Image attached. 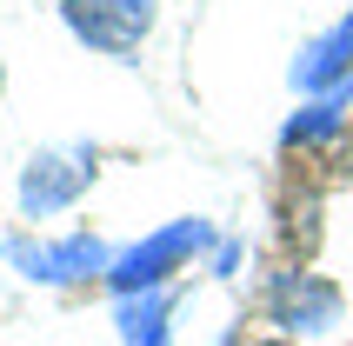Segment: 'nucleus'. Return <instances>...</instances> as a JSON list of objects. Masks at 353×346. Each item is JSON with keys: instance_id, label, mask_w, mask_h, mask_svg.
<instances>
[{"instance_id": "nucleus-1", "label": "nucleus", "mask_w": 353, "mask_h": 346, "mask_svg": "<svg viewBox=\"0 0 353 346\" xmlns=\"http://www.w3.org/2000/svg\"><path fill=\"white\" fill-rule=\"evenodd\" d=\"M207 247H214V227H207V220H174V227L147 233L140 247L114 253V267H107V287H114V300H134V293H160L180 267H187V260H200Z\"/></svg>"}, {"instance_id": "nucleus-2", "label": "nucleus", "mask_w": 353, "mask_h": 346, "mask_svg": "<svg viewBox=\"0 0 353 346\" xmlns=\"http://www.w3.org/2000/svg\"><path fill=\"white\" fill-rule=\"evenodd\" d=\"M60 20L80 47H94L107 60H127L140 54V40L154 34L160 20V0H60Z\"/></svg>"}, {"instance_id": "nucleus-3", "label": "nucleus", "mask_w": 353, "mask_h": 346, "mask_svg": "<svg viewBox=\"0 0 353 346\" xmlns=\"http://www.w3.org/2000/svg\"><path fill=\"white\" fill-rule=\"evenodd\" d=\"M7 253H14V267L27 273V280H40V287H74V280H94V273L114 267L107 240H94V233H67V240H54V247L14 240Z\"/></svg>"}, {"instance_id": "nucleus-4", "label": "nucleus", "mask_w": 353, "mask_h": 346, "mask_svg": "<svg viewBox=\"0 0 353 346\" xmlns=\"http://www.w3.org/2000/svg\"><path fill=\"white\" fill-rule=\"evenodd\" d=\"M87 187H94V154L87 147H74V154H34L27 173H20V213L47 220V213L74 207Z\"/></svg>"}, {"instance_id": "nucleus-5", "label": "nucleus", "mask_w": 353, "mask_h": 346, "mask_svg": "<svg viewBox=\"0 0 353 346\" xmlns=\"http://www.w3.org/2000/svg\"><path fill=\"white\" fill-rule=\"evenodd\" d=\"M267 307H274V327L287 333H327L340 320V287L327 273H280Z\"/></svg>"}, {"instance_id": "nucleus-6", "label": "nucleus", "mask_w": 353, "mask_h": 346, "mask_svg": "<svg viewBox=\"0 0 353 346\" xmlns=\"http://www.w3.org/2000/svg\"><path fill=\"white\" fill-rule=\"evenodd\" d=\"M294 87L300 94H340V87H353V14H340L327 34H314L307 47H300L294 60Z\"/></svg>"}, {"instance_id": "nucleus-7", "label": "nucleus", "mask_w": 353, "mask_h": 346, "mask_svg": "<svg viewBox=\"0 0 353 346\" xmlns=\"http://www.w3.org/2000/svg\"><path fill=\"white\" fill-rule=\"evenodd\" d=\"M180 293L160 287V293H134V300H120V333H127V346H167V313H174Z\"/></svg>"}, {"instance_id": "nucleus-8", "label": "nucleus", "mask_w": 353, "mask_h": 346, "mask_svg": "<svg viewBox=\"0 0 353 346\" xmlns=\"http://www.w3.org/2000/svg\"><path fill=\"white\" fill-rule=\"evenodd\" d=\"M347 94L353 87H340V94H327V100H314V107H300L287 127H280V140L287 147H307V140H327V134H340V107H347Z\"/></svg>"}, {"instance_id": "nucleus-9", "label": "nucleus", "mask_w": 353, "mask_h": 346, "mask_svg": "<svg viewBox=\"0 0 353 346\" xmlns=\"http://www.w3.org/2000/svg\"><path fill=\"white\" fill-rule=\"evenodd\" d=\"M254 346H300V340H254Z\"/></svg>"}, {"instance_id": "nucleus-10", "label": "nucleus", "mask_w": 353, "mask_h": 346, "mask_svg": "<svg viewBox=\"0 0 353 346\" xmlns=\"http://www.w3.org/2000/svg\"><path fill=\"white\" fill-rule=\"evenodd\" d=\"M0 94H7V67H0Z\"/></svg>"}]
</instances>
